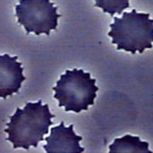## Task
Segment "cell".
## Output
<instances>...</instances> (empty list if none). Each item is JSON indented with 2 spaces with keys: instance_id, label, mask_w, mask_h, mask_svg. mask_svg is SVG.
<instances>
[{
  "instance_id": "obj_8",
  "label": "cell",
  "mask_w": 153,
  "mask_h": 153,
  "mask_svg": "<svg viewBox=\"0 0 153 153\" xmlns=\"http://www.w3.org/2000/svg\"><path fill=\"white\" fill-rule=\"evenodd\" d=\"M94 6L102 8L105 13L111 16L117 13L120 15L123 10L129 7V0H95Z\"/></svg>"
},
{
  "instance_id": "obj_3",
  "label": "cell",
  "mask_w": 153,
  "mask_h": 153,
  "mask_svg": "<svg viewBox=\"0 0 153 153\" xmlns=\"http://www.w3.org/2000/svg\"><path fill=\"white\" fill-rule=\"evenodd\" d=\"M95 82L89 73L84 72L82 69L67 70L52 88L55 92L53 97L58 100L59 107H65V111L79 113L87 110L89 105L94 104L97 96L98 88L95 85Z\"/></svg>"
},
{
  "instance_id": "obj_4",
  "label": "cell",
  "mask_w": 153,
  "mask_h": 153,
  "mask_svg": "<svg viewBox=\"0 0 153 153\" xmlns=\"http://www.w3.org/2000/svg\"><path fill=\"white\" fill-rule=\"evenodd\" d=\"M15 7L18 22L23 25L27 34L34 32L50 34L51 30H56L57 20L61 16L50 0H19Z\"/></svg>"
},
{
  "instance_id": "obj_6",
  "label": "cell",
  "mask_w": 153,
  "mask_h": 153,
  "mask_svg": "<svg viewBox=\"0 0 153 153\" xmlns=\"http://www.w3.org/2000/svg\"><path fill=\"white\" fill-rule=\"evenodd\" d=\"M17 59V56L11 57L7 54L0 55V97L4 99L18 93L26 79L22 74V63L16 61Z\"/></svg>"
},
{
  "instance_id": "obj_7",
  "label": "cell",
  "mask_w": 153,
  "mask_h": 153,
  "mask_svg": "<svg viewBox=\"0 0 153 153\" xmlns=\"http://www.w3.org/2000/svg\"><path fill=\"white\" fill-rule=\"evenodd\" d=\"M149 145L148 143L141 141L138 137L127 135L116 139L109 146V152L152 153Z\"/></svg>"
},
{
  "instance_id": "obj_1",
  "label": "cell",
  "mask_w": 153,
  "mask_h": 153,
  "mask_svg": "<svg viewBox=\"0 0 153 153\" xmlns=\"http://www.w3.org/2000/svg\"><path fill=\"white\" fill-rule=\"evenodd\" d=\"M55 117L47 104L42 105L41 100L27 103L23 109L17 108L9 117L10 121L6 124L8 127L4 130L8 134L6 140L12 143L14 149L28 150L31 146L36 148L39 142L44 140V135L48 133L49 126L53 123L51 119Z\"/></svg>"
},
{
  "instance_id": "obj_5",
  "label": "cell",
  "mask_w": 153,
  "mask_h": 153,
  "mask_svg": "<svg viewBox=\"0 0 153 153\" xmlns=\"http://www.w3.org/2000/svg\"><path fill=\"white\" fill-rule=\"evenodd\" d=\"M73 124L65 127L63 121L58 126L51 128L50 136L45 140L47 144L43 147L47 153H81L84 148L79 142L82 138L76 135L73 130Z\"/></svg>"
},
{
  "instance_id": "obj_2",
  "label": "cell",
  "mask_w": 153,
  "mask_h": 153,
  "mask_svg": "<svg viewBox=\"0 0 153 153\" xmlns=\"http://www.w3.org/2000/svg\"><path fill=\"white\" fill-rule=\"evenodd\" d=\"M149 16L133 9L130 12H124L121 18H114L108 35L113 38L112 43L118 44L117 50L134 54L137 50L141 53L145 48L152 47L153 21Z\"/></svg>"
}]
</instances>
